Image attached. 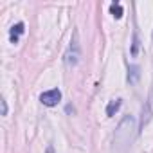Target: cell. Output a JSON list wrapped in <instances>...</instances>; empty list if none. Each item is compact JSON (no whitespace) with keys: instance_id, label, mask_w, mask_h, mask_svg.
<instances>
[{"instance_id":"obj_1","label":"cell","mask_w":153,"mask_h":153,"mask_svg":"<svg viewBox=\"0 0 153 153\" xmlns=\"http://www.w3.org/2000/svg\"><path fill=\"white\" fill-rule=\"evenodd\" d=\"M133 137H135V119L131 115H124L114 133V151L126 153L131 146Z\"/></svg>"},{"instance_id":"obj_2","label":"cell","mask_w":153,"mask_h":153,"mask_svg":"<svg viewBox=\"0 0 153 153\" xmlns=\"http://www.w3.org/2000/svg\"><path fill=\"white\" fill-rule=\"evenodd\" d=\"M79 58H81V47H79V40H78V33L74 31V36L70 40V45L65 52V65L67 67H74L79 63Z\"/></svg>"},{"instance_id":"obj_3","label":"cell","mask_w":153,"mask_h":153,"mask_svg":"<svg viewBox=\"0 0 153 153\" xmlns=\"http://www.w3.org/2000/svg\"><path fill=\"white\" fill-rule=\"evenodd\" d=\"M40 101L45 105V106H56L59 101H61V92L58 88H52V90H47L40 96Z\"/></svg>"},{"instance_id":"obj_4","label":"cell","mask_w":153,"mask_h":153,"mask_svg":"<svg viewBox=\"0 0 153 153\" xmlns=\"http://www.w3.org/2000/svg\"><path fill=\"white\" fill-rule=\"evenodd\" d=\"M139 79H140V68L137 65H130L128 67V83L130 85H135Z\"/></svg>"},{"instance_id":"obj_5","label":"cell","mask_w":153,"mask_h":153,"mask_svg":"<svg viewBox=\"0 0 153 153\" xmlns=\"http://www.w3.org/2000/svg\"><path fill=\"white\" fill-rule=\"evenodd\" d=\"M24 24L22 22H18V24H15L13 27H11V31H9V38H11V43H18V38H20V34L24 33Z\"/></svg>"},{"instance_id":"obj_6","label":"cell","mask_w":153,"mask_h":153,"mask_svg":"<svg viewBox=\"0 0 153 153\" xmlns=\"http://www.w3.org/2000/svg\"><path fill=\"white\" fill-rule=\"evenodd\" d=\"M151 115H153V112H151V105L149 103H146L144 106H142V117H140V130L149 123V119H151Z\"/></svg>"},{"instance_id":"obj_7","label":"cell","mask_w":153,"mask_h":153,"mask_svg":"<svg viewBox=\"0 0 153 153\" xmlns=\"http://www.w3.org/2000/svg\"><path fill=\"white\" fill-rule=\"evenodd\" d=\"M121 105H123L121 99H114V101H110V103L106 105V115H108V117H114L115 112L121 108Z\"/></svg>"},{"instance_id":"obj_8","label":"cell","mask_w":153,"mask_h":153,"mask_svg":"<svg viewBox=\"0 0 153 153\" xmlns=\"http://www.w3.org/2000/svg\"><path fill=\"white\" fill-rule=\"evenodd\" d=\"M110 13L114 15V18H121V16H123V7H121V4H119V2H114V4L110 6Z\"/></svg>"},{"instance_id":"obj_9","label":"cell","mask_w":153,"mask_h":153,"mask_svg":"<svg viewBox=\"0 0 153 153\" xmlns=\"http://www.w3.org/2000/svg\"><path fill=\"white\" fill-rule=\"evenodd\" d=\"M139 45H140V42H139V36H137V33H133V43H131V56H137L139 54Z\"/></svg>"},{"instance_id":"obj_10","label":"cell","mask_w":153,"mask_h":153,"mask_svg":"<svg viewBox=\"0 0 153 153\" xmlns=\"http://www.w3.org/2000/svg\"><path fill=\"white\" fill-rule=\"evenodd\" d=\"M2 115H7V103H6V99H2Z\"/></svg>"},{"instance_id":"obj_11","label":"cell","mask_w":153,"mask_h":153,"mask_svg":"<svg viewBox=\"0 0 153 153\" xmlns=\"http://www.w3.org/2000/svg\"><path fill=\"white\" fill-rule=\"evenodd\" d=\"M151 38H153V34H151Z\"/></svg>"}]
</instances>
